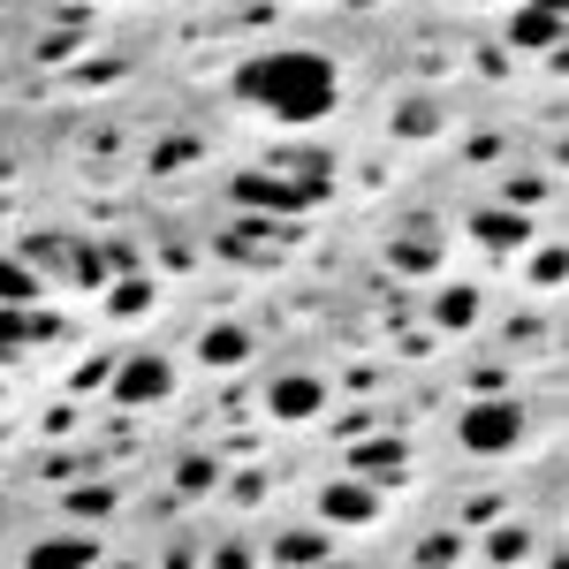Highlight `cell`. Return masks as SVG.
<instances>
[{
    "mask_svg": "<svg viewBox=\"0 0 569 569\" xmlns=\"http://www.w3.org/2000/svg\"><path fill=\"white\" fill-rule=\"evenodd\" d=\"M236 91H243L251 107H266V114H281V122H319L342 84H335V61H327V53L281 46V53L243 61V69H236Z\"/></svg>",
    "mask_w": 569,
    "mask_h": 569,
    "instance_id": "cell-1",
    "label": "cell"
},
{
    "mask_svg": "<svg viewBox=\"0 0 569 569\" xmlns=\"http://www.w3.org/2000/svg\"><path fill=\"white\" fill-rule=\"evenodd\" d=\"M456 440H463L471 456H509V448H525V402H471L463 426H456Z\"/></svg>",
    "mask_w": 569,
    "mask_h": 569,
    "instance_id": "cell-2",
    "label": "cell"
},
{
    "mask_svg": "<svg viewBox=\"0 0 569 569\" xmlns=\"http://www.w3.org/2000/svg\"><path fill=\"white\" fill-rule=\"evenodd\" d=\"M311 198H319V182H273V176L236 182V206H259V213H305Z\"/></svg>",
    "mask_w": 569,
    "mask_h": 569,
    "instance_id": "cell-3",
    "label": "cell"
},
{
    "mask_svg": "<svg viewBox=\"0 0 569 569\" xmlns=\"http://www.w3.org/2000/svg\"><path fill=\"white\" fill-rule=\"evenodd\" d=\"M53 335V319H46L39 305H0V365H16V357L31 350V342H46Z\"/></svg>",
    "mask_w": 569,
    "mask_h": 569,
    "instance_id": "cell-4",
    "label": "cell"
},
{
    "mask_svg": "<svg viewBox=\"0 0 569 569\" xmlns=\"http://www.w3.org/2000/svg\"><path fill=\"white\" fill-rule=\"evenodd\" d=\"M372 509H380V493L365 479H335L319 493V517H327V525H372Z\"/></svg>",
    "mask_w": 569,
    "mask_h": 569,
    "instance_id": "cell-5",
    "label": "cell"
},
{
    "mask_svg": "<svg viewBox=\"0 0 569 569\" xmlns=\"http://www.w3.org/2000/svg\"><path fill=\"white\" fill-rule=\"evenodd\" d=\"M168 380H176L168 357H130V365L114 372V395H122V402H152V395H168Z\"/></svg>",
    "mask_w": 569,
    "mask_h": 569,
    "instance_id": "cell-6",
    "label": "cell"
},
{
    "mask_svg": "<svg viewBox=\"0 0 569 569\" xmlns=\"http://www.w3.org/2000/svg\"><path fill=\"white\" fill-rule=\"evenodd\" d=\"M266 402H273V418H281V426H297V418H311V410L327 402V388H319L311 372H289V380H273Z\"/></svg>",
    "mask_w": 569,
    "mask_h": 569,
    "instance_id": "cell-7",
    "label": "cell"
},
{
    "mask_svg": "<svg viewBox=\"0 0 569 569\" xmlns=\"http://www.w3.org/2000/svg\"><path fill=\"white\" fill-rule=\"evenodd\" d=\"M91 562H99V539H84V531H61V539L31 547V569H91Z\"/></svg>",
    "mask_w": 569,
    "mask_h": 569,
    "instance_id": "cell-8",
    "label": "cell"
},
{
    "mask_svg": "<svg viewBox=\"0 0 569 569\" xmlns=\"http://www.w3.org/2000/svg\"><path fill=\"white\" fill-rule=\"evenodd\" d=\"M562 39V0H531L517 8V46H555Z\"/></svg>",
    "mask_w": 569,
    "mask_h": 569,
    "instance_id": "cell-9",
    "label": "cell"
},
{
    "mask_svg": "<svg viewBox=\"0 0 569 569\" xmlns=\"http://www.w3.org/2000/svg\"><path fill=\"white\" fill-rule=\"evenodd\" d=\"M0 305H39V273L16 259H0Z\"/></svg>",
    "mask_w": 569,
    "mask_h": 569,
    "instance_id": "cell-10",
    "label": "cell"
},
{
    "mask_svg": "<svg viewBox=\"0 0 569 569\" xmlns=\"http://www.w3.org/2000/svg\"><path fill=\"white\" fill-rule=\"evenodd\" d=\"M471 319H479V297L471 289H448L440 297V327H471Z\"/></svg>",
    "mask_w": 569,
    "mask_h": 569,
    "instance_id": "cell-11",
    "label": "cell"
},
{
    "mask_svg": "<svg viewBox=\"0 0 569 569\" xmlns=\"http://www.w3.org/2000/svg\"><path fill=\"white\" fill-rule=\"evenodd\" d=\"M243 350H251V342H243L236 327H213V335H206V357H213V365H236Z\"/></svg>",
    "mask_w": 569,
    "mask_h": 569,
    "instance_id": "cell-12",
    "label": "cell"
},
{
    "mask_svg": "<svg viewBox=\"0 0 569 569\" xmlns=\"http://www.w3.org/2000/svg\"><path fill=\"white\" fill-rule=\"evenodd\" d=\"M357 463H365V471H395V463H402V440H365Z\"/></svg>",
    "mask_w": 569,
    "mask_h": 569,
    "instance_id": "cell-13",
    "label": "cell"
},
{
    "mask_svg": "<svg viewBox=\"0 0 569 569\" xmlns=\"http://www.w3.org/2000/svg\"><path fill=\"white\" fill-rule=\"evenodd\" d=\"M144 305H152V289H144V281H122V289H114V305H107V311H114V319H137Z\"/></svg>",
    "mask_w": 569,
    "mask_h": 569,
    "instance_id": "cell-14",
    "label": "cell"
},
{
    "mask_svg": "<svg viewBox=\"0 0 569 569\" xmlns=\"http://www.w3.org/2000/svg\"><path fill=\"white\" fill-rule=\"evenodd\" d=\"M281 555H289V562H319V531H289Z\"/></svg>",
    "mask_w": 569,
    "mask_h": 569,
    "instance_id": "cell-15",
    "label": "cell"
},
{
    "mask_svg": "<svg viewBox=\"0 0 569 569\" xmlns=\"http://www.w3.org/2000/svg\"><path fill=\"white\" fill-rule=\"evenodd\" d=\"M479 236H501V243H509V236H525V220H509V213H486V220H479Z\"/></svg>",
    "mask_w": 569,
    "mask_h": 569,
    "instance_id": "cell-16",
    "label": "cell"
}]
</instances>
